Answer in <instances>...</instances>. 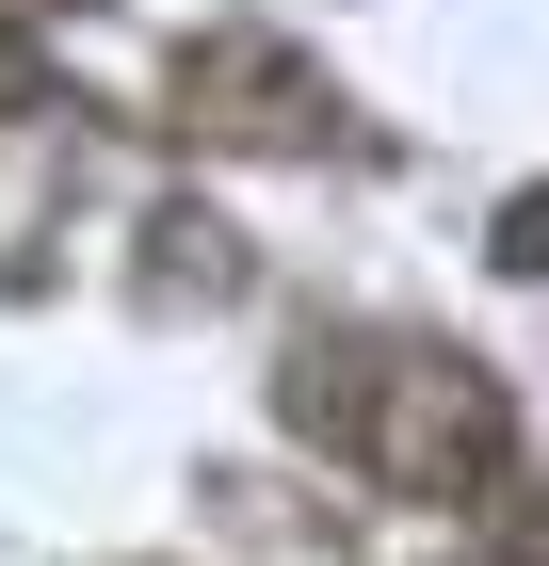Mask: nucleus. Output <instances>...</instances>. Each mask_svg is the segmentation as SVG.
<instances>
[{
  "label": "nucleus",
  "mask_w": 549,
  "mask_h": 566,
  "mask_svg": "<svg viewBox=\"0 0 549 566\" xmlns=\"http://www.w3.org/2000/svg\"><path fill=\"white\" fill-rule=\"evenodd\" d=\"M292 437H324L339 470H372L388 502H485L517 470V405L502 373H468L453 340H388V324H324L292 356Z\"/></svg>",
  "instance_id": "f257e3e1"
},
{
  "label": "nucleus",
  "mask_w": 549,
  "mask_h": 566,
  "mask_svg": "<svg viewBox=\"0 0 549 566\" xmlns=\"http://www.w3.org/2000/svg\"><path fill=\"white\" fill-rule=\"evenodd\" d=\"M178 130H226V146H324L339 97L292 33H194L178 49Z\"/></svg>",
  "instance_id": "f03ea898"
},
{
  "label": "nucleus",
  "mask_w": 549,
  "mask_h": 566,
  "mask_svg": "<svg viewBox=\"0 0 549 566\" xmlns=\"http://www.w3.org/2000/svg\"><path fill=\"white\" fill-rule=\"evenodd\" d=\"M0 17H65V0H0Z\"/></svg>",
  "instance_id": "7ed1b4c3"
}]
</instances>
